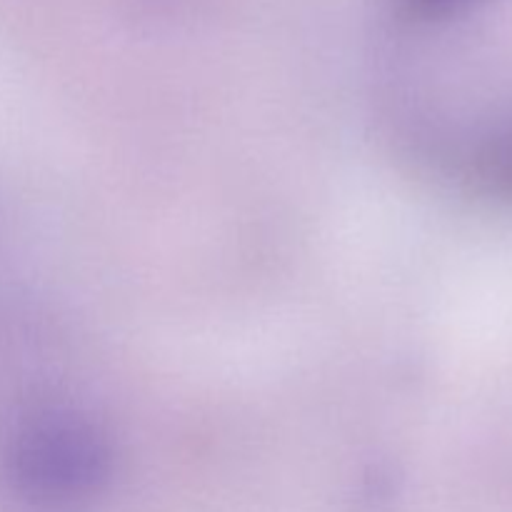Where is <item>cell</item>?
I'll return each instance as SVG.
<instances>
[{
  "label": "cell",
  "mask_w": 512,
  "mask_h": 512,
  "mask_svg": "<svg viewBox=\"0 0 512 512\" xmlns=\"http://www.w3.org/2000/svg\"><path fill=\"white\" fill-rule=\"evenodd\" d=\"M415 5H420V8H448V5H458L463 3V0H413Z\"/></svg>",
  "instance_id": "1"
}]
</instances>
